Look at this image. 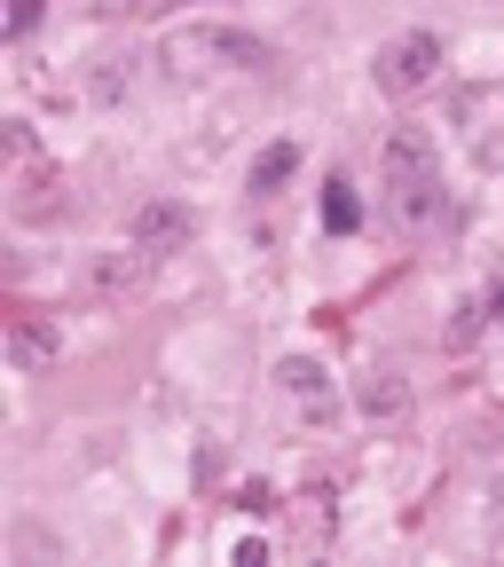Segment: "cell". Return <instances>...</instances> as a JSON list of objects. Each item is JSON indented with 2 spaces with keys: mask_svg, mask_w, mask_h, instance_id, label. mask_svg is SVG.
<instances>
[{
  "mask_svg": "<svg viewBox=\"0 0 504 567\" xmlns=\"http://www.w3.org/2000/svg\"><path fill=\"white\" fill-rule=\"evenodd\" d=\"M379 189H387V221L402 237H434L450 221V182H442V151L425 126H394L379 142Z\"/></svg>",
  "mask_w": 504,
  "mask_h": 567,
  "instance_id": "6da1fadb",
  "label": "cell"
},
{
  "mask_svg": "<svg viewBox=\"0 0 504 567\" xmlns=\"http://www.w3.org/2000/svg\"><path fill=\"white\" fill-rule=\"evenodd\" d=\"M166 55L213 63V71H268V63H276V48H268L260 32H237V24H182V32L166 40Z\"/></svg>",
  "mask_w": 504,
  "mask_h": 567,
  "instance_id": "7a4b0ae2",
  "label": "cell"
},
{
  "mask_svg": "<svg viewBox=\"0 0 504 567\" xmlns=\"http://www.w3.org/2000/svg\"><path fill=\"white\" fill-rule=\"evenodd\" d=\"M371 80H379V95H418V87H434V80H442V40H434V32L387 40V48L371 55Z\"/></svg>",
  "mask_w": 504,
  "mask_h": 567,
  "instance_id": "3957f363",
  "label": "cell"
},
{
  "mask_svg": "<svg viewBox=\"0 0 504 567\" xmlns=\"http://www.w3.org/2000/svg\"><path fill=\"white\" fill-rule=\"evenodd\" d=\"M189 237H197V213L174 205V197L134 205V221H126V245H134L142 260H174V252H189Z\"/></svg>",
  "mask_w": 504,
  "mask_h": 567,
  "instance_id": "277c9868",
  "label": "cell"
},
{
  "mask_svg": "<svg viewBox=\"0 0 504 567\" xmlns=\"http://www.w3.org/2000/svg\"><path fill=\"white\" fill-rule=\"evenodd\" d=\"M276 386H284V402H292L308 425H331V417H339V386H331V371L316 363V354H284V363H276Z\"/></svg>",
  "mask_w": 504,
  "mask_h": 567,
  "instance_id": "5b68a950",
  "label": "cell"
},
{
  "mask_svg": "<svg viewBox=\"0 0 504 567\" xmlns=\"http://www.w3.org/2000/svg\"><path fill=\"white\" fill-rule=\"evenodd\" d=\"M354 410H363L371 425H402L410 417V379L394 363H371L363 379H354Z\"/></svg>",
  "mask_w": 504,
  "mask_h": 567,
  "instance_id": "8992f818",
  "label": "cell"
},
{
  "mask_svg": "<svg viewBox=\"0 0 504 567\" xmlns=\"http://www.w3.org/2000/svg\"><path fill=\"white\" fill-rule=\"evenodd\" d=\"M134 80H142V63H134L126 48H103V55L88 63V95H95L103 111H111V103H126V95H134Z\"/></svg>",
  "mask_w": 504,
  "mask_h": 567,
  "instance_id": "52a82bcc",
  "label": "cell"
},
{
  "mask_svg": "<svg viewBox=\"0 0 504 567\" xmlns=\"http://www.w3.org/2000/svg\"><path fill=\"white\" fill-rule=\"evenodd\" d=\"M292 174H300V151H292V142H268V151L253 158V197H276Z\"/></svg>",
  "mask_w": 504,
  "mask_h": 567,
  "instance_id": "ba28073f",
  "label": "cell"
},
{
  "mask_svg": "<svg viewBox=\"0 0 504 567\" xmlns=\"http://www.w3.org/2000/svg\"><path fill=\"white\" fill-rule=\"evenodd\" d=\"M354 221H363V205H354V189L331 174V182H323V229H339V237H347Z\"/></svg>",
  "mask_w": 504,
  "mask_h": 567,
  "instance_id": "9c48e42d",
  "label": "cell"
},
{
  "mask_svg": "<svg viewBox=\"0 0 504 567\" xmlns=\"http://www.w3.org/2000/svg\"><path fill=\"white\" fill-rule=\"evenodd\" d=\"M48 354H55V331H40V323H17L9 331V363L32 371V363H48Z\"/></svg>",
  "mask_w": 504,
  "mask_h": 567,
  "instance_id": "30bf717a",
  "label": "cell"
},
{
  "mask_svg": "<svg viewBox=\"0 0 504 567\" xmlns=\"http://www.w3.org/2000/svg\"><path fill=\"white\" fill-rule=\"evenodd\" d=\"M473 331H481V308H457V316L442 323V347L457 354V347H473Z\"/></svg>",
  "mask_w": 504,
  "mask_h": 567,
  "instance_id": "8fae6325",
  "label": "cell"
},
{
  "mask_svg": "<svg viewBox=\"0 0 504 567\" xmlns=\"http://www.w3.org/2000/svg\"><path fill=\"white\" fill-rule=\"evenodd\" d=\"M40 17H48V0H9V40L40 32Z\"/></svg>",
  "mask_w": 504,
  "mask_h": 567,
  "instance_id": "7c38bea8",
  "label": "cell"
},
{
  "mask_svg": "<svg viewBox=\"0 0 504 567\" xmlns=\"http://www.w3.org/2000/svg\"><path fill=\"white\" fill-rule=\"evenodd\" d=\"M488 544L504 551V488H488Z\"/></svg>",
  "mask_w": 504,
  "mask_h": 567,
  "instance_id": "4fadbf2b",
  "label": "cell"
},
{
  "mask_svg": "<svg viewBox=\"0 0 504 567\" xmlns=\"http://www.w3.org/2000/svg\"><path fill=\"white\" fill-rule=\"evenodd\" d=\"M88 9H103V17H134V9H151V0H88Z\"/></svg>",
  "mask_w": 504,
  "mask_h": 567,
  "instance_id": "5bb4252c",
  "label": "cell"
}]
</instances>
